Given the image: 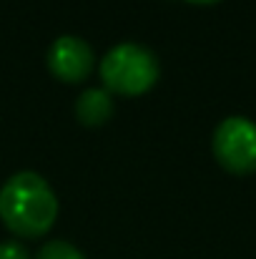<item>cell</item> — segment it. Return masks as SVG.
Masks as SVG:
<instances>
[{
    "label": "cell",
    "mask_w": 256,
    "mask_h": 259,
    "mask_svg": "<svg viewBox=\"0 0 256 259\" xmlns=\"http://www.w3.org/2000/svg\"><path fill=\"white\" fill-rule=\"evenodd\" d=\"M58 217V199L50 184L35 171L13 174L0 189V219L18 237L45 234Z\"/></svg>",
    "instance_id": "obj_1"
},
{
    "label": "cell",
    "mask_w": 256,
    "mask_h": 259,
    "mask_svg": "<svg viewBox=\"0 0 256 259\" xmlns=\"http://www.w3.org/2000/svg\"><path fill=\"white\" fill-rule=\"evenodd\" d=\"M159 58L141 43H118L100 61L103 83L123 96L146 93L159 78Z\"/></svg>",
    "instance_id": "obj_2"
},
{
    "label": "cell",
    "mask_w": 256,
    "mask_h": 259,
    "mask_svg": "<svg viewBox=\"0 0 256 259\" xmlns=\"http://www.w3.org/2000/svg\"><path fill=\"white\" fill-rule=\"evenodd\" d=\"M214 156L224 169L246 174L256 169V123L246 116H229L214 131Z\"/></svg>",
    "instance_id": "obj_3"
},
{
    "label": "cell",
    "mask_w": 256,
    "mask_h": 259,
    "mask_svg": "<svg viewBox=\"0 0 256 259\" xmlns=\"http://www.w3.org/2000/svg\"><path fill=\"white\" fill-rule=\"evenodd\" d=\"M93 51L83 38L76 35H61L53 40L48 51V66L56 78L66 83H78L93 71Z\"/></svg>",
    "instance_id": "obj_4"
},
{
    "label": "cell",
    "mask_w": 256,
    "mask_h": 259,
    "mask_svg": "<svg viewBox=\"0 0 256 259\" xmlns=\"http://www.w3.org/2000/svg\"><path fill=\"white\" fill-rule=\"evenodd\" d=\"M113 101L103 88H85L76 101V116L85 126H100L111 118Z\"/></svg>",
    "instance_id": "obj_5"
},
{
    "label": "cell",
    "mask_w": 256,
    "mask_h": 259,
    "mask_svg": "<svg viewBox=\"0 0 256 259\" xmlns=\"http://www.w3.org/2000/svg\"><path fill=\"white\" fill-rule=\"evenodd\" d=\"M38 259H85V257L71 242L56 239V242H48V244L38 252Z\"/></svg>",
    "instance_id": "obj_6"
},
{
    "label": "cell",
    "mask_w": 256,
    "mask_h": 259,
    "mask_svg": "<svg viewBox=\"0 0 256 259\" xmlns=\"http://www.w3.org/2000/svg\"><path fill=\"white\" fill-rule=\"evenodd\" d=\"M0 259H30L18 242H0Z\"/></svg>",
    "instance_id": "obj_7"
},
{
    "label": "cell",
    "mask_w": 256,
    "mask_h": 259,
    "mask_svg": "<svg viewBox=\"0 0 256 259\" xmlns=\"http://www.w3.org/2000/svg\"><path fill=\"white\" fill-rule=\"evenodd\" d=\"M188 3H216V0H188Z\"/></svg>",
    "instance_id": "obj_8"
}]
</instances>
